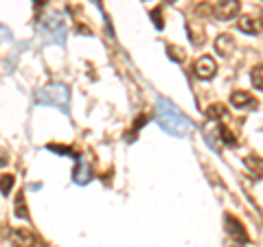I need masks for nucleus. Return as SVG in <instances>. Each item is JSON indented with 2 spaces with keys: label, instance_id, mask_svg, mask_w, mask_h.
<instances>
[{
  "label": "nucleus",
  "instance_id": "obj_1",
  "mask_svg": "<svg viewBox=\"0 0 263 247\" xmlns=\"http://www.w3.org/2000/svg\"><path fill=\"white\" fill-rule=\"evenodd\" d=\"M158 125L171 136H189L191 134V120L167 98H158V110H156Z\"/></svg>",
  "mask_w": 263,
  "mask_h": 247
},
{
  "label": "nucleus",
  "instance_id": "obj_2",
  "mask_svg": "<svg viewBox=\"0 0 263 247\" xmlns=\"http://www.w3.org/2000/svg\"><path fill=\"white\" fill-rule=\"evenodd\" d=\"M37 101L44 103V105H55V108H64L68 105L70 101V94H68V88L66 86H48V88H42L37 90Z\"/></svg>",
  "mask_w": 263,
  "mask_h": 247
},
{
  "label": "nucleus",
  "instance_id": "obj_3",
  "mask_svg": "<svg viewBox=\"0 0 263 247\" xmlns=\"http://www.w3.org/2000/svg\"><path fill=\"white\" fill-rule=\"evenodd\" d=\"M239 9H241V3H239V0H219V3L215 5V9H213V13H215L217 20L230 22L233 18H237Z\"/></svg>",
  "mask_w": 263,
  "mask_h": 247
},
{
  "label": "nucleus",
  "instance_id": "obj_4",
  "mask_svg": "<svg viewBox=\"0 0 263 247\" xmlns=\"http://www.w3.org/2000/svg\"><path fill=\"white\" fill-rule=\"evenodd\" d=\"M193 72H195V77H200L204 81H211L213 77H215V72H217V64H215L213 57L202 55L200 59L193 64Z\"/></svg>",
  "mask_w": 263,
  "mask_h": 247
},
{
  "label": "nucleus",
  "instance_id": "obj_5",
  "mask_svg": "<svg viewBox=\"0 0 263 247\" xmlns=\"http://www.w3.org/2000/svg\"><path fill=\"white\" fill-rule=\"evenodd\" d=\"M224 225H226V232L230 234V238H233L235 243H248L250 241V236H248V232L243 230V225H241V221H237L233 215H226L224 217Z\"/></svg>",
  "mask_w": 263,
  "mask_h": 247
},
{
  "label": "nucleus",
  "instance_id": "obj_6",
  "mask_svg": "<svg viewBox=\"0 0 263 247\" xmlns=\"http://www.w3.org/2000/svg\"><path fill=\"white\" fill-rule=\"evenodd\" d=\"M230 105H235V108H239V110H254L259 103L252 94L243 92V90H237V92L230 94Z\"/></svg>",
  "mask_w": 263,
  "mask_h": 247
},
{
  "label": "nucleus",
  "instance_id": "obj_7",
  "mask_svg": "<svg viewBox=\"0 0 263 247\" xmlns=\"http://www.w3.org/2000/svg\"><path fill=\"white\" fill-rule=\"evenodd\" d=\"M239 31H243V33H261V29H263V20L261 18H257V15H252V13H248V15H241L239 18Z\"/></svg>",
  "mask_w": 263,
  "mask_h": 247
},
{
  "label": "nucleus",
  "instance_id": "obj_8",
  "mask_svg": "<svg viewBox=\"0 0 263 247\" xmlns=\"http://www.w3.org/2000/svg\"><path fill=\"white\" fill-rule=\"evenodd\" d=\"M11 243L15 247H33L35 245V238H33V234L29 232V230L15 228V230H11Z\"/></svg>",
  "mask_w": 263,
  "mask_h": 247
},
{
  "label": "nucleus",
  "instance_id": "obj_9",
  "mask_svg": "<svg viewBox=\"0 0 263 247\" xmlns=\"http://www.w3.org/2000/svg\"><path fill=\"white\" fill-rule=\"evenodd\" d=\"M215 51L221 57H230L235 51V39L230 37L228 33H221V35H217V39H215Z\"/></svg>",
  "mask_w": 263,
  "mask_h": 247
},
{
  "label": "nucleus",
  "instance_id": "obj_10",
  "mask_svg": "<svg viewBox=\"0 0 263 247\" xmlns=\"http://www.w3.org/2000/svg\"><path fill=\"white\" fill-rule=\"evenodd\" d=\"M90 179H92V169H90V164L86 160L77 158V167H75V182L77 184H88Z\"/></svg>",
  "mask_w": 263,
  "mask_h": 247
},
{
  "label": "nucleus",
  "instance_id": "obj_11",
  "mask_svg": "<svg viewBox=\"0 0 263 247\" xmlns=\"http://www.w3.org/2000/svg\"><path fill=\"white\" fill-rule=\"evenodd\" d=\"M246 167H248L254 175H263V160L257 158V155H248V158H246Z\"/></svg>",
  "mask_w": 263,
  "mask_h": 247
},
{
  "label": "nucleus",
  "instance_id": "obj_12",
  "mask_svg": "<svg viewBox=\"0 0 263 247\" xmlns=\"http://www.w3.org/2000/svg\"><path fill=\"white\" fill-rule=\"evenodd\" d=\"M224 114H226V108L221 103H213L206 108V118H211V120H219Z\"/></svg>",
  "mask_w": 263,
  "mask_h": 247
},
{
  "label": "nucleus",
  "instance_id": "obj_13",
  "mask_svg": "<svg viewBox=\"0 0 263 247\" xmlns=\"http://www.w3.org/2000/svg\"><path fill=\"white\" fill-rule=\"evenodd\" d=\"M250 79H252V86L263 92V64H259L257 68H252V75H250Z\"/></svg>",
  "mask_w": 263,
  "mask_h": 247
},
{
  "label": "nucleus",
  "instance_id": "obj_14",
  "mask_svg": "<svg viewBox=\"0 0 263 247\" xmlns=\"http://www.w3.org/2000/svg\"><path fill=\"white\" fill-rule=\"evenodd\" d=\"M186 29H189V35H191L193 46L204 44V31H195V24H193V22H189V24H186Z\"/></svg>",
  "mask_w": 263,
  "mask_h": 247
},
{
  "label": "nucleus",
  "instance_id": "obj_15",
  "mask_svg": "<svg viewBox=\"0 0 263 247\" xmlns=\"http://www.w3.org/2000/svg\"><path fill=\"white\" fill-rule=\"evenodd\" d=\"M219 136H221V140H224L226 147H237V138L230 134V129L226 125H219Z\"/></svg>",
  "mask_w": 263,
  "mask_h": 247
},
{
  "label": "nucleus",
  "instance_id": "obj_16",
  "mask_svg": "<svg viewBox=\"0 0 263 247\" xmlns=\"http://www.w3.org/2000/svg\"><path fill=\"white\" fill-rule=\"evenodd\" d=\"M29 212H27V208H24V197H22V193L15 197V217H20V219H24Z\"/></svg>",
  "mask_w": 263,
  "mask_h": 247
},
{
  "label": "nucleus",
  "instance_id": "obj_17",
  "mask_svg": "<svg viewBox=\"0 0 263 247\" xmlns=\"http://www.w3.org/2000/svg\"><path fill=\"white\" fill-rule=\"evenodd\" d=\"M167 55H169L174 61H182L184 57H186L182 48H178V46H167Z\"/></svg>",
  "mask_w": 263,
  "mask_h": 247
},
{
  "label": "nucleus",
  "instance_id": "obj_18",
  "mask_svg": "<svg viewBox=\"0 0 263 247\" xmlns=\"http://www.w3.org/2000/svg\"><path fill=\"white\" fill-rule=\"evenodd\" d=\"M13 175H9V173H5L3 175V197H9V191L13 188Z\"/></svg>",
  "mask_w": 263,
  "mask_h": 247
},
{
  "label": "nucleus",
  "instance_id": "obj_19",
  "mask_svg": "<svg viewBox=\"0 0 263 247\" xmlns=\"http://www.w3.org/2000/svg\"><path fill=\"white\" fill-rule=\"evenodd\" d=\"M152 20L156 24V29H162L164 27V22H162V9H160V7H156V9L152 11Z\"/></svg>",
  "mask_w": 263,
  "mask_h": 247
},
{
  "label": "nucleus",
  "instance_id": "obj_20",
  "mask_svg": "<svg viewBox=\"0 0 263 247\" xmlns=\"http://www.w3.org/2000/svg\"><path fill=\"white\" fill-rule=\"evenodd\" d=\"M48 149H51V151H57V153H66V155H70V153H72L68 147H57V145H48Z\"/></svg>",
  "mask_w": 263,
  "mask_h": 247
},
{
  "label": "nucleus",
  "instance_id": "obj_21",
  "mask_svg": "<svg viewBox=\"0 0 263 247\" xmlns=\"http://www.w3.org/2000/svg\"><path fill=\"white\" fill-rule=\"evenodd\" d=\"M228 247H241V243H230Z\"/></svg>",
  "mask_w": 263,
  "mask_h": 247
},
{
  "label": "nucleus",
  "instance_id": "obj_22",
  "mask_svg": "<svg viewBox=\"0 0 263 247\" xmlns=\"http://www.w3.org/2000/svg\"><path fill=\"white\" fill-rule=\"evenodd\" d=\"M167 3H178V0H167Z\"/></svg>",
  "mask_w": 263,
  "mask_h": 247
}]
</instances>
